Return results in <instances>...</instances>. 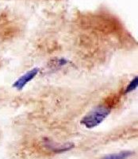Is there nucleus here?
<instances>
[{
  "instance_id": "nucleus-1",
  "label": "nucleus",
  "mask_w": 138,
  "mask_h": 159,
  "mask_svg": "<svg viewBox=\"0 0 138 159\" xmlns=\"http://www.w3.org/2000/svg\"><path fill=\"white\" fill-rule=\"evenodd\" d=\"M111 107L109 105H99L92 109L81 119V123L87 129L98 127L110 114Z\"/></svg>"
},
{
  "instance_id": "nucleus-5",
  "label": "nucleus",
  "mask_w": 138,
  "mask_h": 159,
  "mask_svg": "<svg viewBox=\"0 0 138 159\" xmlns=\"http://www.w3.org/2000/svg\"><path fill=\"white\" fill-rule=\"evenodd\" d=\"M137 86H138V78L137 76H136V77L133 78V79L129 82V84H128L127 87H126V90H125V93L127 94V93H129V92H133V91H135L136 89H137Z\"/></svg>"
},
{
  "instance_id": "nucleus-3",
  "label": "nucleus",
  "mask_w": 138,
  "mask_h": 159,
  "mask_svg": "<svg viewBox=\"0 0 138 159\" xmlns=\"http://www.w3.org/2000/svg\"><path fill=\"white\" fill-rule=\"evenodd\" d=\"M47 147L50 149L53 153L56 154H60V153H64V152H67L68 150H71L74 148L75 145L72 143H64V144L57 145L54 144L52 142H47L46 143Z\"/></svg>"
},
{
  "instance_id": "nucleus-4",
  "label": "nucleus",
  "mask_w": 138,
  "mask_h": 159,
  "mask_svg": "<svg viewBox=\"0 0 138 159\" xmlns=\"http://www.w3.org/2000/svg\"><path fill=\"white\" fill-rule=\"evenodd\" d=\"M133 153L132 151L126 150V151H121L119 153H115V154H109V155L103 157L100 159H127L130 156H132Z\"/></svg>"
},
{
  "instance_id": "nucleus-2",
  "label": "nucleus",
  "mask_w": 138,
  "mask_h": 159,
  "mask_svg": "<svg viewBox=\"0 0 138 159\" xmlns=\"http://www.w3.org/2000/svg\"><path fill=\"white\" fill-rule=\"evenodd\" d=\"M40 69L38 68H33L29 71L26 72L25 74L20 76L15 83L13 84V88H15L18 91H22L25 88V85L33 80L38 74Z\"/></svg>"
}]
</instances>
